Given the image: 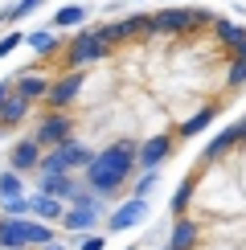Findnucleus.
<instances>
[{
	"label": "nucleus",
	"instance_id": "obj_1",
	"mask_svg": "<svg viewBox=\"0 0 246 250\" xmlns=\"http://www.w3.org/2000/svg\"><path fill=\"white\" fill-rule=\"evenodd\" d=\"M218 25V21H213ZM168 33L156 13L107 21L49 41L0 82V160L45 209L70 205L86 230L136 176H152L184 140L193 54L213 33Z\"/></svg>",
	"mask_w": 246,
	"mask_h": 250
},
{
	"label": "nucleus",
	"instance_id": "obj_2",
	"mask_svg": "<svg viewBox=\"0 0 246 250\" xmlns=\"http://www.w3.org/2000/svg\"><path fill=\"white\" fill-rule=\"evenodd\" d=\"M213 37L226 45V54H234L238 45H246V25H234V21H218L213 25Z\"/></svg>",
	"mask_w": 246,
	"mask_h": 250
},
{
	"label": "nucleus",
	"instance_id": "obj_3",
	"mask_svg": "<svg viewBox=\"0 0 246 250\" xmlns=\"http://www.w3.org/2000/svg\"><path fill=\"white\" fill-rule=\"evenodd\" d=\"M246 82V58L230 54V66H226V86H242Z\"/></svg>",
	"mask_w": 246,
	"mask_h": 250
},
{
	"label": "nucleus",
	"instance_id": "obj_4",
	"mask_svg": "<svg viewBox=\"0 0 246 250\" xmlns=\"http://www.w3.org/2000/svg\"><path fill=\"white\" fill-rule=\"evenodd\" d=\"M234 127H238V135H242V144H246V119H242V123H234Z\"/></svg>",
	"mask_w": 246,
	"mask_h": 250
}]
</instances>
